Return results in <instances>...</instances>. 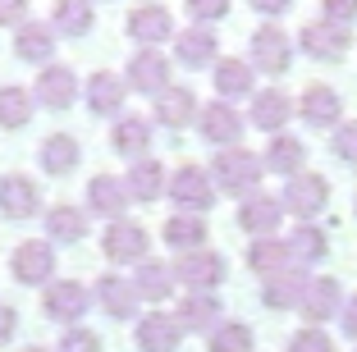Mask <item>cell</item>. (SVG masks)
<instances>
[{"instance_id": "4316f807", "label": "cell", "mask_w": 357, "mask_h": 352, "mask_svg": "<svg viewBox=\"0 0 357 352\" xmlns=\"http://www.w3.org/2000/svg\"><path fill=\"white\" fill-rule=\"evenodd\" d=\"M339 110H344V101H339L335 87H321V83L307 87V96H303V119L307 124H316V128L339 124Z\"/></svg>"}, {"instance_id": "83f0119b", "label": "cell", "mask_w": 357, "mask_h": 352, "mask_svg": "<svg viewBox=\"0 0 357 352\" xmlns=\"http://www.w3.org/2000/svg\"><path fill=\"white\" fill-rule=\"evenodd\" d=\"M14 51H19V60H37V64H46V60L55 55V32L46 28V23H19Z\"/></svg>"}, {"instance_id": "52a82bcc", "label": "cell", "mask_w": 357, "mask_h": 352, "mask_svg": "<svg viewBox=\"0 0 357 352\" xmlns=\"http://www.w3.org/2000/svg\"><path fill=\"white\" fill-rule=\"evenodd\" d=\"M197 119H202V137L215 142V146H234L243 137V128H248V119H243L234 105H225V101H211Z\"/></svg>"}, {"instance_id": "4dcf8cb0", "label": "cell", "mask_w": 357, "mask_h": 352, "mask_svg": "<svg viewBox=\"0 0 357 352\" xmlns=\"http://www.w3.org/2000/svg\"><path fill=\"white\" fill-rule=\"evenodd\" d=\"M165 243L174 252H202V243H206V224H202L197 215H169L165 220Z\"/></svg>"}, {"instance_id": "4fadbf2b", "label": "cell", "mask_w": 357, "mask_h": 352, "mask_svg": "<svg viewBox=\"0 0 357 352\" xmlns=\"http://www.w3.org/2000/svg\"><path fill=\"white\" fill-rule=\"evenodd\" d=\"M128 188H124V178H115V174H96L92 183H87V206L96 211V215H105V220H124V211H128Z\"/></svg>"}, {"instance_id": "cb8c5ba5", "label": "cell", "mask_w": 357, "mask_h": 352, "mask_svg": "<svg viewBox=\"0 0 357 352\" xmlns=\"http://www.w3.org/2000/svg\"><path fill=\"white\" fill-rule=\"evenodd\" d=\"M303 289H307V275H303V270H284V275L266 280L261 302L271 311H289V307H298V302H303Z\"/></svg>"}, {"instance_id": "8fae6325", "label": "cell", "mask_w": 357, "mask_h": 352, "mask_svg": "<svg viewBox=\"0 0 357 352\" xmlns=\"http://www.w3.org/2000/svg\"><path fill=\"white\" fill-rule=\"evenodd\" d=\"M280 197H266V192H252V197L238 206V224L248 229V234H257V243L261 238H275V229H280Z\"/></svg>"}, {"instance_id": "f6af8a7d", "label": "cell", "mask_w": 357, "mask_h": 352, "mask_svg": "<svg viewBox=\"0 0 357 352\" xmlns=\"http://www.w3.org/2000/svg\"><path fill=\"white\" fill-rule=\"evenodd\" d=\"M188 14H192L197 23L225 19V14H229V0H188Z\"/></svg>"}, {"instance_id": "681fc988", "label": "cell", "mask_w": 357, "mask_h": 352, "mask_svg": "<svg viewBox=\"0 0 357 352\" xmlns=\"http://www.w3.org/2000/svg\"><path fill=\"white\" fill-rule=\"evenodd\" d=\"M339 316H344V330H348V334H353V339H357V298H348Z\"/></svg>"}, {"instance_id": "1f68e13d", "label": "cell", "mask_w": 357, "mask_h": 352, "mask_svg": "<svg viewBox=\"0 0 357 352\" xmlns=\"http://www.w3.org/2000/svg\"><path fill=\"white\" fill-rule=\"evenodd\" d=\"M133 289H137V298H147V302H165L169 289H174V270L160 266V261H142V270L133 275Z\"/></svg>"}, {"instance_id": "7dc6e473", "label": "cell", "mask_w": 357, "mask_h": 352, "mask_svg": "<svg viewBox=\"0 0 357 352\" xmlns=\"http://www.w3.org/2000/svg\"><path fill=\"white\" fill-rule=\"evenodd\" d=\"M14 325H19L14 307H0V343H10V339H14Z\"/></svg>"}, {"instance_id": "f907efd6", "label": "cell", "mask_w": 357, "mask_h": 352, "mask_svg": "<svg viewBox=\"0 0 357 352\" xmlns=\"http://www.w3.org/2000/svg\"><path fill=\"white\" fill-rule=\"evenodd\" d=\"M28 352H42V348H28Z\"/></svg>"}, {"instance_id": "74e56055", "label": "cell", "mask_w": 357, "mask_h": 352, "mask_svg": "<svg viewBox=\"0 0 357 352\" xmlns=\"http://www.w3.org/2000/svg\"><path fill=\"white\" fill-rule=\"evenodd\" d=\"M32 114V96L28 87H0V128H23Z\"/></svg>"}, {"instance_id": "30bf717a", "label": "cell", "mask_w": 357, "mask_h": 352, "mask_svg": "<svg viewBox=\"0 0 357 352\" xmlns=\"http://www.w3.org/2000/svg\"><path fill=\"white\" fill-rule=\"evenodd\" d=\"M174 275L188 284V289L206 293V289H215V284L225 280V257L220 252H188V257H178Z\"/></svg>"}, {"instance_id": "44dd1931", "label": "cell", "mask_w": 357, "mask_h": 352, "mask_svg": "<svg viewBox=\"0 0 357 352\" xmlns=\"http://www.w3.org/2000/svg\"><path fill=\"white\" fill-rule=\"evenodd\" d=\"M128 96V83L124 78H115V73H92L87 78V105H92V114H115L119 105H124Z\"/></svg>"}, {"instance_id": "d6986e66", "label": "cell", "mask_w": 357, "mask_h": 352, "mask_svg": "<svg viewBox=\"0 0 357 352\" xmlns=\"http://www.w3.org/2000/svg\"><path fill=\"white\" fill-rule=\"evenodd\" d=\"M303 160H307V146L298 142V137H284V133H275L271 146H266V155H261V165L275 169V174H284V178L303 174Z\"/></svg>"}, {"instance_id": "b9f144b4", "label": "cell", "mask_w": 357, "mask_h": 352, "mask_svg": "<svg viewBox=\"0 0 357 352\" xmlns=\"http://www.w3.org/2000/svg\"><path fill=\"white\" fill-rule=\"evenodd\" d=\"M335 155L344 165H357V124H339L335 128Z\"/></svg>"}, {"instance_id": "c3c4849f", "label": "cell", "mask_w": 357, "mask_h": 352, "mask_svg": "<svg viewBox=\"0 0 357 352\" xmlns=\"http://www.w3.org/2000/svg\"><path fill=\"white\" fill-rule=\"evenodd\" d=\"M289 5H294V0H252V10H257V14H284Z\"/></svg>"}, {"instance_id": "7a4b0ae2", "label": "cell", "mask_w": 357, "mask_h": 352, "mask_svg": "<svg viewBox=\"0 0 357 352\" xmlns=\"http://www.w3.org/2000/svg\"><path fill=\"white\" fill-rule=\"evenodd\" d=\"M169 201L178 206V215H197V211L215 206V188H211V178L197 165H183L169 178Z\"/></svg>"}, {"instance_id": "d4e9b609", "label": "cell", "mask_w": 357, "mask_h": 352, "mask_svg": "<svg viewBox=\"0 0 357 352\" xmlns=\"http://www.w3.org/2000/svg\"><path fill=\"white\" fill-rule=\"evenodd\" d=\"M96 302H101V311H110L115 321H128L133 307H137V289L124 284L119 275H101V284H96Z\"/></svg>"}, {"instance_id": "277c9868", "label": "cell", "mask_w": 357, "mask_h": 352, "mask_svg": "<svg viewBox=\"0 0 357 352\" xmlns=\"http://www.w3.org/2000/svg\"><path fill=\"white\" fill-rule=\"evenodd\" d=\"M248 51H252V69H261V73H284L289 60H294V46H289V37H284L275 23H266V28L252 32Z\"/></svg>"}, {"instance_id": "9c48e42d", "label": "cell", "mask_w": 357, "mask_h": 352, "mask_svg": "<svg viewBox=\"0 0 357 352\" xmlns=\"http://www.w3.org/2000/svg\"><path fill=\"white\" fill-rule=\"evenodd\" d=\"M46 316L51 321H78V316H87V307H92V298H87V289L78 280H55L51 289H46Z\"/></svg>"}, {"instance_id": "f35d334b", "label": "cell", "mask_w": 357, "mask_h": 352, "mask_svg": "<svg viewBox=\"0 0 357 352\" xmlns=\"http://www.w3.org/2000/svg\"><path fill=\"white\" fill-rule=\"evenodd\" d=\"M326 229H316V224H298L294 234H289V257L298 261H321L326 257Z\"/></svg>"}, {"instance_id": "f1b7e54d", "label": "cell", "mask_w": 357, "mask_h": 352, "mask_svg": "<svg viewBox=\"0 0 357 352\" xmlns=\"http://www.w3.org/2000/svg\"><path fill=\"white\" fill-rule=\"evenodd\" d=\"M151 146V124L142 119V114H124L115 124V151L119 155H133V160H142Z\"/></svg>"}, {"instance_id": "5bb4252c", "label": "cell", "mask_w": 357, "mask_h": 352, "mask_svg": "<svg viewBox=\"0 0 357 352\" xmlns=\"http://www.w3.org/2000/svg\"><path fill=\"white\" fill-rule=\"evenodd\" d=\"M298 311H303L312 325H321V321H330V316H339V311H344V293H339L335 280H307Z\"/></svg>"}, {"instance_id": "2e32d148", "label": "cell", "mask_w": 357, "mask_h": 352, "mask_svg": "<svg viewBox=\"0 0 357 352\" xmlns=\"http://www.w3.org/2000/svg\"><path fill=\"white\" fill-rule=\"evenodd\" d=\"M78 96V78L69 64H51V69H42V78H37V101L51 105V110H69Z\"/></svg>"}, {"instance_id": "8d00e7d4", "label": "cell", "mask_w": 357, "mask_h": 352, "mask_svg": "<svg viewBox=\"0 0 357 352\" xmlns=\"http://www.w3.org/2000/svg\"><path fill=\"white\" fill-rule=\"evenodd\" d=\"M92 19L96 14L87 0H55V32H64V37H83Z\"/></svg>"}, {"instance_id": "9a60e30c", "label": "cell", "mask_w": 357, "mask_h": 352, "mask_svg": "<svg viewBox=\"0 0 357 352\" xmlns=\"http://www.w3.org/2000/svg\"><path fill=\"white\" fill-rule=\"evenodd\" d=\"M37 206H42V192H37V183H32L28 174H5L0 178V211L10 220H28Z\"/></svg>"}, {"instance_id": "e0dca14e", "label": "cell", "mask_w": 357, "mask_h": 352, "mask_svg": "<svg viewBox=\"0 0 357 352\" xmlns=\"http://www.w3.org/2000/svg\"><path fill=\"white\" fill-rule=\"evenodd\" d=\"M169 32H174V19H169L165 5H137L133 14H128V37L142 46H156L165 42Z\"/></svg>"}, {"instance_id": "836d02e7", "label": "cell", "mask_w": 357, "mask_h": 352, "mask_svg": "<svg viewBox=\"0 0 357 352\" xmlns=\"http://www.w3.org/2000/svg\"><path fill=\"white\" fill-rule=\"evenodd\" d=\"M78 165V142L69 133H55L42 142V169L46 174H69Z\"/></svg>"}, {"instance_id": "ffe728a7", "label": "cell", "mask_w": 357, "mask_h": 352, "mask_svg": "<svg viewBox=\"0 0 357 352\" xmlns=\"http://www.w3.org/2000/svg\"><path fill=\"white\" fill-rule=\"evenodd\" d=\"M178 321L174 316H142L137 321V348L142 352H174L178 348Z\"/></svg>"}, {"instance_id": "8992f818", "label": "cell", "mask_w": 357, "mask_h": 352, "mask_svg": "<svg viewBox=\"0 0 357 352\" xmlns=\"http://www.w3.org/2000/svg\"><path fill=\"white\" fill-rule=\"evenodd\" d=\"M298 42H303V51L312 55V60L339 64V60H344V51H348V28L316 19V23H307V28H303V37H298Z\"/></svg>"}, {"instance_id": "d590c367", "label": "cell", "mask_w": 357, "mask_h": 352, "mask_svg": "<svg viewBox=\"0 0 357 352\" xmlns=\"http://www.w3.org/2000/svg\"><path fill=\"white\" fill-rule=\"evenodd\" d=\"M215 92L220 96H252V64L220 60L215 64Z\"/></svg>"}, {"instance_id": "d6a6232c", "label": "cell", "mask_w": 357, "mask_h": 352, "mask_svg": "<svg viewBox=\"0 0 357 352\" xmlns=\"http://www.w3.org/2000/svg\"><path fill=\"white\" fill-rule=\"evenodd\" d=\"M46 234L55 243H78L87 234V215L78 206H51L46 211Z\"/></svg>"}, {"instance_id": "f546056e", "label": "cell", "mask_w": 357, "mask_h": 352, "mask_svg": "<svg viewBox=\"0 0 357 352\" xmlns=\"http://www.w3.org/2000/svg\"><path fill=\"white\" fill-rule=\"evenodd\" d=\"M248 266L261 275V280H275V275H284L289 270V243L280 238H261L248 247Z\"/></svg>"}, {"instance_id": "ac0fdd59", "label": "cell", "mask_w": 357, "mask_h": 352, "mask_svg": "<svg viewBox=\"0 0 357 352\" xmlns=\"http://www.w3.org/2000/svg\"><path fill=\"white\" fill-rule=\"evenodd\" d=\"M178 330H220V298L215 293H192L188 302H178Z\"/></svg>"}, {"instance_id": "7c38bea8", "label": "cell", "mask_w": 357, "mask_h": 352, "mask_svg": "<svg viewBox=\"0 0 357 352\" xmlns=\"http://www.w3.org/2000/svg\"><path fill=\"white\" fill-rule=\"evenodd\" d=\"M165 87H169V64H165V55L137 51L133 60H128V92H151V96H160Z\"/></svg>"}, {"instance_id": "3957f363", "label": "cell", "mask_w": 357, "mask_h": 352, "mask_svg": "<svg viewBox=\"0 0 357 352\" xmlns=\"http://www.w3.org/2000/svg\"><path fill=\"white\" fill-rule=\"evenodd\" d=\"M326 201H330V183L321 174H294V178H289V188H284L280 206L289 211V215L312 220V215H321V211H326Z\"/></svg>"}, {"instance_id": "484cf974", "label": "cell", "mask_w": 357, "mask_h": 352, "mask_svg": "<svg viewBox=\"0 0 357 352\" xmlns=\"http://www.w3.org/2000/svg\"><path fill=\"white\" fill-rule=\"evenodd\" d=\"M124 188H128V197H133V201H156L160 188H165V169H160V160H147V155L133 160Z\"/></svg>"}, {"instance_id": "60d3db41", "label": "cell", "mask_w": 357, "mask_h": 352, "mask_svg": "<svg viewBox=\"0 0 357 352\" xmlns=\"http://www.w3.org/2000/svg\"><path fill=\"white\" fill-rule=\"evenodd\" d=\"M284 352H335V343H330V334L326 330H298L294 339L284 343Z\"/></svg>"}, {"instance_id": "6da1fadb", "label": "cell", "mask_w": 357, "mask_h": 352, "mask_svg": "<svg viewBox=\"0 0 357 352\" xmlns=\"http://www.w3.org/2000/svg\"><path fill=\"white\" fill-rule=\"evenodd\" d=\"M261 169H266L261 155L229 146V151L215 155L211 174H215V188H225V192H257V183H261Z\"/></svg>"}, {"instance_id": "e575fe53", "label": "cell", "mask_w": 357, "mask_h": 352, "mask_svg": "<svg viewBox=\"0 0 357 352\" xmlns=\"http://www.w3.org/2000/svg\"><path fill=\"white\" fill-rule=\"evenodd\" d=\"M178 60L188 64V69H197V64H211V60H215V32H206V28L178 32Z\"/></svg>"}, {"instance_id": "ab89813d", "label": "cell", "mask_w": 357, "mask_h": 352, "mask_svg": "<svg viewBox=\"0 0 357 352\" xmlns=\"http://www.w3.org/2000/svg\"><path fill=\"white\" fill-rule=\"evenodd\" d=\"M211 352H252V330L238 321L211 330Z\"/></svg>"}, {"instance_id": "ba28073f", "label": "cell", "mask_w": 357, "mask_h": 352, "mask_svg": "<svg viewBox=\"0 0 357 352\" xmlns=\"http://www.w3.org/2000/svg\"><path fill=\"white\" fill-rule=\"evenodd\" d=\"M10 270H14V280H19V284H46V280H51V270H55L51 243H19L14 257H10Z\"/></svg>"}, {"instance_id": "7bdbcfd3", "label": "cell", "mask_w": 357, "mask_h": 352, "mask_svg": "<svg viewBox=\"0 0 357 352\" xmlns=\"http://www.w3.org/2000/svg\"><path fill=\"white\" fill-rule=\"evenodd\" d=\"M321 14H326V23L348 28V23L357 19V0H321Z\"/></svg>"}, {"instance_id": "bcb514c9", "label": "cell", "mask_w": 357, "mask_h": 352, "mask_svg": "<svg viewBox=\"0 0 357 352\" xmlns=\"http://www.w3.org/2000/svg\"><path fill=\"white\" fill-rule=\"evenodd\" d=\"M23 14H28V0H0V28L23 23Z\"/></svg>"}, {"instance_id": "603a6c76", "label": "cell", "mask_w": 357, "mask_h": 352, "mask_svg": "<svg viewBox=\"0 0 357 352\" xmlns=\"http://www.w3.org/2000/svg\"><path fill=\"white\" fill-rule=\"evenodd\" d=\"M192 114H197V96H192V87H165V92L156 96V119L169 128H183L192 124Z\"/></svg>"}, {"instance_id": "7402d4cb", "label": "cell", "mask_w": 357, "mask_h": 352, "mask_svg": "<svg viewBox=\"0 0 357 352\" xmlns=\"http://www.w3.org/2000/svg\"><path fill=\"white\" fill-rule=\"evenodd\" d=\"M289 114H294V105H289V96L280 87H266V92L252 96V124L266 128V133H280L289 124Z\"/></svg>"}, {"instance_id": "5b68a950", "label": "cell", "mask_w": 357, "mask_h": 352, "mask_svg": "<svg viewBox=\"0 0 357 352\" xmlns=\"http://www.w3.org/2000/svg\"><path fill=\"white\" fill-rule=\"evenodd\" d=\"M101 252L110 261H147V229L142 224H128V220H115V224L101 234Z\"/></svg>"}, {"instance_id": "ee69618b", "label": "cell", "mask_w": 357, "mask_h": 352, "mask_svg": "<svg viewBox=\"0 0 357 352\" xmlns=\"http://www.w3.org/2000/svg\"><path fill=\"white\" fill-rule=\"evenodd\" d=\"M60 352H101V339L92 330H69L60 339Z\"/></svg>"}]
</instances>
